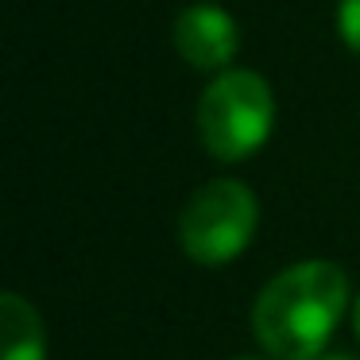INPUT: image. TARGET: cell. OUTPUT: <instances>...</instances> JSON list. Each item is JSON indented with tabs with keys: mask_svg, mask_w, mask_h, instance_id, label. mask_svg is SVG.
<instances>
[{
	"mask_svg": "<svg viewBox=\"0 0 360 360\" xmlns=\"http://www.w3.org/2000/svg\"><path fill=\"white\" fill-rule=\"evenodd\" d=\"M349 306V275L333 259H298L264 283L252 333L275 360H318Z\"/></svg>",
	"mask_w": 360,
	"mask_h": 360,
	"instance_id": "6da1fadb",
	"label": "cell"
},
{
	"mask_svg": "<svg viewBox=\"0 0 360 360\" xmlns=\"http://www.w3.org/2000/svg\"><path fill=\"white\" fill-rule=\"evenodd\" d=\"M275 128V89L259 70L229 66L213 74L198 101V136L217 163L252 159Z\"/></svg>",
	"mask_w": 360,
	"mask_h": 360,
	"instance_id": "7a4b0ae2",
	"label": "cell"
},
{
	"mask_svg": "<svg viewBox=\"0 0 360 360\" xmlns=\"http://www.w3.org/2000/svg\"><path fill=\"white\" fill-rule=\"evenodd\" d=\"M259 202L248 182L210 179L179 213V248L202 267H225L252 244Z\"/></svg>",
	"mask_w": 360,
	"mask_h": 360,
	"instance_id": "3957f363",
	"label": "cell"
},
{
	"mask_svg": "<svg viewBox=\"0 0 360 360\" xmlns=\"http://www.w3.org/2000/svg\"><path fill=\"white\" fill-rule=\"evenodd\" d=\"M171 39L182 63L202 74L229 70L233 58L240 55V27H236L233 12H225L221 4H210V0L186 4L174 16Z\"/></svg>",
	"mask_w": 360,
	"mask_h": 360,
	"instance_id": "277c9868",
	"label": "cell"
},
{
	"mask_svg": "<svg viewBox=\"0 0 360 360\" xmlns=\"http://www.w3.org/2000/svg\"><path fill=\"white\" fill-rule=\"evenodd\" d=\"M0 360H47V326L20 290L0 295Z\"/></svg>",
	"mask_w": 360,
	"mask_h": 360,
	"instance_id": "5b68a950",
	"label": "cell"
},
{
	"mask_svg": "<svg viewBox=\"0 0 360 360\" xmlns=\"http://www.w3.org/2000/svg\"><path fill=\"white\" fill-rule=\"evenodd\" d=\"M337 35L360 55V0H337Z\"/></svg>",
	"mask_w": 360,
	"mask_h": 360,
	"instance_id": "8992f818",
	"label": "cell"
},
{
	"mask_svg": "<svg viewBox=\"0 0 360 360\" xmlns=\"http://www.w3.org/2000/svg\"><path fill=\"white\" fill-rule=\"evenodd\" d=\"M318 360H360L356 352H349V349H333V352H321Z\"/></svg>",
	"mask_w": 360,
	"mask_h": 360,
	"instance_id": "52a82bcc",
	"label": "cell"
},
{
	"mask_svg": "<svg viewBox=\"0 0 360 360\" xmlns=\"http://www.w3.org/2000/svg\"><path fill=\"white\" fill-rule=\"evenodd\" d=\"M352 329H356V341H360V295H356V302H352Z\"/></svg>",
	"mask_w": 360,
	"mask_h": 360,
	"instance_id": "ba28073f",
	"label": "cell"
},
{
	"mask_svg": "<svg viewBox=\"0 0 360 360\" xmlns=\"http://www.w3.org/2000/svg\"><path fill=\"white\" fill-rule=\"evenodd\" d=\"M236 360H259V356H236Z\"/></svg>",
	"mask_w": 360,
	"mask_h": 360,
	"instance_id": "9c48e42d",
	"label": "cell"
}]
</instances>
